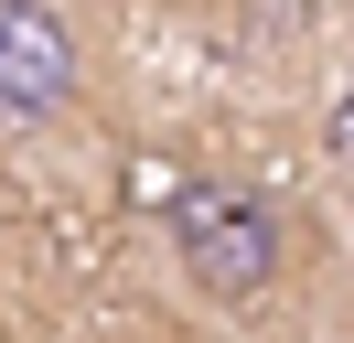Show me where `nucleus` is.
Returning <instances> with one entry per match:
<instances>
[{
  "instance_id": "7ed1b4c3",
  "label": "nucleus",
  "mask_w": 354,
  "mask_h": 343,
  "mask_svg": "<svg viewBox=\"0 0 354 343\" xmlns=\"http://www.w3.org/2000/svg\"><path fill=\"white\" fill-rule=\"evenodd\" d=\"M322 161H333V172H354V75L322 97Z\"/></svg>"
},
{
  "instance_id": "f257e3e1",
  "label": "nucleus",
  "mask_w": 354,
  "mask_h": 343,
  "mask_svg": "<svg viewBox=\"0 0 354 343\" xmlns=\"http://www.w3.org/2000/svg\"><path fill=\"white\" fill-rule=\"evenodd\" d=\"M172 268L194 300H215V311H247V300L279 290L290 268V214L268 204L258 183H183L172 193Z\"/></svg>"
},
{
  "instance_id": "f03ea898",
  "label": "nucleus",
  "mask_w": 354,
  "mask_h": 343,
  "mask_svg": "<svg viewBox=\"0 0 354 343\" xmlns=\"http://www.w3.org/2000/svg\"><path fill=\"white\" fill-rule=\"evenodd\" d=\"M86 21L75 0H0V118L11 129H65L86 107Z\"/></svg>"
}]
</instances>
